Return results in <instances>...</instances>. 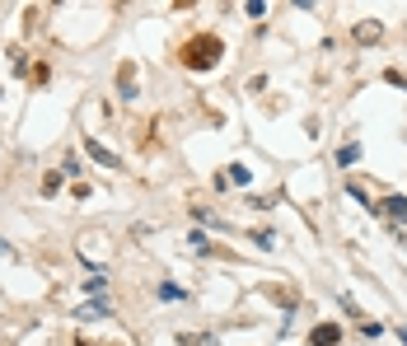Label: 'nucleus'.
Masks as SVG:
<instances>
[{"label":"nucleus","instance_id":"5","mask_svg":"<svg viewBox=\"0 0 407 346\" xmlns=\"http://www.w3.org/2000/svg\"><path fill=\"white\" fill-rule=\"evenodd\" d=\"M183 346H220V342H216V337H206V332H188Z\"/></svg>","mask_w":407,"mask_h":346},{"label":"nucleus","instance_id":"3","mask_svg":"<svg viewBox=\"0 0 407 346\" xmlns=\"http://www.w3.org/2000/svg\"><path fill=\"white\" fill-rule=\"evenodd\" d=\"M89 155H94L98 164H103V169H117V155H112V150H103L98 141H89Z\"/></svg>","mask_w":407,"mask_h":346},{"label":"nucleus","instance_id":"2","mask_svg":"<svg viewBox=\"0 0 407 346\" xmlns=\"http://www.w3.org/2000/svg\"><path fill=\"white\" fill-rule=\"evenodd\" d=\"M342 342V332H337V323H323V328H313L309 346H337Z\"/></svg>","mask_w":407,"mask_h":346},{"label":"nucleus","instance_id":"6","mask_svg":"<svg viewBox=\"0 0 407 346\" xmlns=\"http://www.w3.org/2000/svg\"><path fill=\"white\" fill-rule=\"evenodd\" d=\"M103 285H108L103 276H89V281H84V290H89V295H103Z\"/></svg>","mask_w":407,"mask_h":346},{"label":"nucleus","instance_id":"1","mask_svg":"<svg viewBox=\"0 0 407 346\" xmlns=\"http://www.w3.org/2000/svg\"><path fill=\"white\" fill-rule=\"evenodd\" d=\"M108 314H112L108 299H94V304H80V309H75V318H84V323H94V318H108Z\"/></svg>","mask_w":407,"mask_h":346},{"label":"nucleus","instance_id":"7","mask_svg":"<svg viewBox=\"0 0 407 346\" xmlns=\"http://www.w3.org/2000/svg\"><path fill=\"white\" fill-rule=\"evenodd\" d=\"M403 346H407V328H403Z\"/></svg>","mask_w":407,"mask_h":346},{"label":"nucleus","instance_id":"4","mask_svg":"<svg viewBox=\"0 0 407 346\" xmlns=\"http://www.w3.org/2000/svg\"><path fill=\"white\" fill-rule=\"evenodd\" d=\"M384 211H389L393 220H407V197H389V202H384Z\"/></svg>","mask_w":407,"mask_h":346}]
</instances>
